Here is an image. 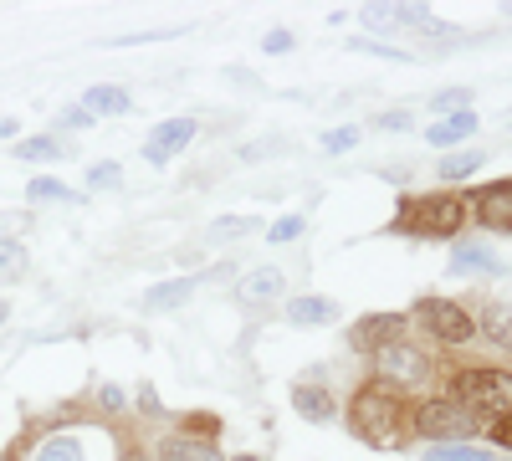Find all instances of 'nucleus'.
<instances>
[{"instance_id": "21", "label": "nucleus", "mask_w": 512, "mask_h": 461, "mask_svg": "<svg viewBox=\"0 0 512 461\" xmlns=\"http://www.w3.org/2000/svg\"><path fill=\"white\" fill-rule=\"evenodd\" d=\"M36 461H82V446L72 436H52V441H41Z\"/></svg>"}, {"instance_id": "10", "label": "nucleus", "mask_w": 512, "mask_h": 461, "mask_svg": "<svg viewBox=\"0 0 512 461\" xmlns=\"http://www.w3.org/2000/svg\"><path fill=\"white\" fill-rule=\"evenodd\" d=\"M400 333V318L395 313H374L364 323H354V349H384Z\"/></svg>"}, {"instance_id": "15", "label": "nucleus", "mask_w": 512, "mask_h": 461, "mask_svg": "<svg viewBox=\"0 0 512 461\" xmlns=\"http://www.w3.org/2000/svg\"><path fill=\"white\" fill-rule=\"evenodd\" d=\"M159 456L164 461H216V451H210L205 441H190V436H169L159 446Z\"/></svg>"}, {"instance_id": "12", "label": "nucleus", "mask_w": 512, "mask_h": 461, "mask_svg": "<svg viewBox=\"0 0 512 461\" xmlns=\"http://www.w3.org/2000/svg\"><path fill=\"white\" fill-rule=\"evenodd\" d=\"M466 134H477V113L472 108H466V113H456V118H441V123H431V134H425V139H431L436 149H451L456 139H466Z\"/></svg>"}, {"instance_id": "24", "label": "nucleus", "mask_w": 512, "mask_h": 461, "mask_svg": "<svg viewBox=\"0 0 512 461\" xmlns=\"http://www.w3.org/2000/svg\"><path fill=\"white\" fill-rule=\"evenodd\" d=\"M425 461H492L482 446H436Z\"/></svg>"}, {"instance_id": "18", "label": "nucleus", "mask_w": 512, "mask_h": 461, "mask_svg": "<svg viewBox=\"0 0 512 461\" xmlns=\"http://www.w3.org/2000/svg\"><path fill=\"white\" fill-rule=\"evenodd\" d=\"M482 328H487L492 344H507V349H512V313H507L502 303H492V308L482 313Z\"/></svg>"}, {"instance_id": "34", "label": "nucleus", "mask_w": 512, "mask_h": 461, "mask_svg": "<svg viewBox=\"0 0 512 461\" xmlns=\"http://www.w3.org/2000/svg\"><path fill=\"white\" fill-rule=\"evenodd\" d=\"M292 47V31H272L267 36V52H287Z\"/></svg>"}, {"instance_id": "22", "label": "nucleus", "mask_w": 512, "mask_h": 461, "mask_svg": "<svg viewBox=\"0 0 512 461\" xmlns=\"http://www.w3.org/2000/svg\"><path fill=\"white\" fill-rule=\"evenodd\" d=\"M26 272V246L0 236V277H21Z\"/></svg>"}, {"instance_id": "2", "label": "nucleus", "mask_w": 512, "mask_h": 461, "mask_svg": "<svg viewBox=\"0 0 512 461\" xmlns=\"http://www.w3.org/2000/svg\"><path fill=\"white\" fill-rule=\"evenodd\" d=\"M456 400L466 415H512V374L507 369H461L456 374Z\"/></svg>"}, {"instance_id": "3", "label": "nucleus", "mask_w": 512, "mask_h": 461, "mask_svg": "<svg viewBox=\"0 0 512 461\" xmlns=\"http://www.w3.org/2000/svg\"><path fill=\"white\" fill-rule=\"evenodd\" d=\"M461 221H466V200L456 195H420L400 205V226L415 236H451L461 231Z\"/></svg>"}, {"instance_id": "4", "label": "nucleus", "mask_w": 512, "mask_h": 461, "mask_svg": "<svg viewBox=\"0 0 512 461\" xmlns=\"http://www.w3.org/2000/svg\"><path fill=\"white\" fill-rule=\"evenodd\" d=\"M415 313H420V323L431 328L436 339H446V344H466V339H472V333H477L472 313H466V308H456L451 298H425V303H420Z\"/></svg>"}, {"instance_id": "11", "label": "nucleus", "mask_w": 512, "mask_h": 461, "mask_svg": "<svg viewBox=\"0 0 512 461\" xmlns=\"http://www.w3.org/2000/svg\"><path fill=\"white\" fill-rule=\"evenodd\" d=\"M195 292V277H175V282H159V287H149L144 292V308L149 313H169V308H180L185 298Z\"/></svg>"}, {"instance_id": "9", "label": "nucleus", "mask_w": 512, "mask_h": 461, "mask_svg": "<svg viewBox=\"0 0 512 461\" xmlns=\"http://www.w3.org/2000/svg\"><path fill=\"white\" fill-rule=\"evenodd\" d=\"M282 287H287V277L277 267H256V272L241 277V298L246 303H272V298H282Z\"/></svg>"}, {"instance_id": "27", "label": "nucleus", "mask_w": 512, "mask_h": 461, "mask_svg": "<svg viewBox=\"0 0 512 461\" xmlns=\"http://www.w3.org/2000/svg\"><path fill=\"white\" fill-rule=\"evenodd\" d=\"M354 144H359V129H354V123H349V129L323 134V149H328V154H344V149H354Z\"/></svg>"}, {"instance_id": "35", "label": "nucleus", "mask_w": 512, "mask_h": 461, "mask_svg": "<svg viewBox=\"0 0 512 461\" xmlns=\"http://www.w3.org/2000/svg\"><path fill=\"white\" fill-rule=\"evenodd\" d=\"M21 134V123L16 118H0V139H16Z\"/></svg>"}, {"instance_id": "30", "label": "nucleus", "mask_w": 512, "mask_h": 461, "mask_svg": "<svg viewBox=\"0 0 512 461\" xmlns=\"http://www.w3.org/2000/svg\"><path fill=\"white\" fill-rule=\"evenodd\" d=\"M297 231H303V216H287V221H277V226H272L267 236H272V241H292Z\"/></svg>"}, {"instance_id": "26", "label": "nucleus", "mask_w": 512, "mask_h": 461, "mask_svg": "<svg viewBox=\"0 0 512 461\" xmlns=\"http://www.w3.org/2000/svg\"><path fill=\"white\" fill-rule=\"evenodd\" d=\"M118 180H123V170H118L113 159H103V164H93V170H88V185L93 190H118Z\"/></svg>"}, {"instance_id": "13", "label": "nucleus", "mask_w": 512, "mask_h": 461, "mask_svg": "<svg viewBox=\"0 0 512 461\" xmlns=\"http://www.w3.org/2000/svg\"><path fill=\"white\" fill-rule=\"evenodd\" d=\"M82 108H88L93 118H113V113L134 108V98H128L123 88H88V93H82Z\"/></svg>"}, {"instance_id": "33", "label": "nucleus", "mask_w": 512, "mask_h": 461, "mask_svg": "<svg viewBox=\"0 0 512 461\" xmlns=\"http://www.w3.org/2000/svg\"><path fill=\"white\" fill-rule=\"evenodd\" d=\"M379 129H390V134L410 129V113H384V118H379Z\"/></svg>"}, {"instance_id": "16", "label": "nucleus", "mask_w": 512, "mask_h": 461, "mask_svg": "<svg viewBox=\"0 0 512 461\" xmlns=\"http://www.w3.org/2000/svg\"><path fill=\"white\" fill-rule=\"evenodd\" d=\"M292 405L303 410V415H313V421H333V395L318 390V385H303V390L292 395Z\"/></svg>"}, {"instance_id": "25", "label": "nucleus", "mask_w": 512, "mask_h": 461, "mask_svg": "<svg viewBox=\"0 0 512 461\" xmlns=\"http://www.w3.org/2000/svg\"><path fill=\"white\" fill-rule=\"evenodd\" d=\"M246 231H256L251 216H226V221L210 226V236H216V241H236V236H246Z\"/></svg>"}, {"instance_id": "20", "label": "nucleus", "mask_w": 512, "mask_h": 461, "mask_svg": "<svg viewBox=\"0 0 512 461\" xmlns=\"http://www.w3.org/2000/svg\"><path fill=\"white\" fill-rule=\"evenodd\" d=\"M67 149H62V139H21L16 144V159H31V164H41V159H62Z\"/></svg>"}, {"instance_id": "28", "label": "nucleus", "mask_w": 512, "mask_h": 461, "mask_svg": "<svg viewBox=\"0 0 512 461\" xmlns=\"http://www.w3.org/2000/svg\"><path fill=\"white\" fill-rule=\"evenodd\" d=\"M431 113H441V118H456V113H466V93H461V88L441 93V98L431 103Z\"/></svg>"}, {"instance_id": "6", "label": "nucleus", "mask_w": 512, "mask_h": 461, "mask_svg": "<svg viewBox=\"0 0 512 461\" xmlns=\"http://www.w3.org/2000/svg\"><path fill=\"white\" fill-rule=\"evenodd\" d=\"M415 426H420V436H431V441H456V436H472L477 421L456 400H431V405H420Z\"/></svg>"}, {"instance_id": "14", "label": "nucleus", "mask_w": 512, "mask_h": 461, "mask_svg": "<svg viewBox=\"0 0 512 461\" xmlns=\"http://www.w3.org/2000/svg\"><path fill=\"white\" fill-rule=\"evenodd\" d=\"M287 318H292V323H333L338 308H333L328 298H292V303H287Z\"/></svg>"}, {"instance_id": "5", "label": "nucleus", "mask_w": 512, "mask_h": 461, "mask_svg": "<svg viewBox=\"0 0 512 461\" xmlns=\"http://www.w3.org/2000/svg\"><path fill=\"white\" fill-rule=\"evenodd\" d=\"M374 364L384 380H400V385H420V380H431V359H425L420 349H410L405 339H390L384 349H374Z\"/></svg>"}, {"instance_id": "8", "label": "nucleus", "mask_w": 512, "mask_h": 461, "mask_svg": "<svg viewBox=\"0 0 512 461\" xmlns=\"http://www.w3.org/2000/svg\"><path fill=\"white\" fill-rule=\"evenodd\" d=\"M190 139H195V118H164L159 129L144 139V159H149V164H164L169 154L185 149Z\"/></svg>"}, {"instance_id": "1", "label": "nucleus", "mask_w": 512, "mask_h": 461, "mask_svg": "<svg viewBox=\"0 0 512 461\" xmlns=\"http://www.w3.org/2000/svg\"><path fill=\"white\" fill-rule=\"evenodd\" d=\"M349 426L369 441V446H400L405 441V410L390 390H364L349 410Z\"/></svg>"}, {"instance_id": "23", "label": "nucleus", "mask_w": 512, "mask_h": 461, "mask_svg": "<svg viewBox=\"0 0 512 461\" xmlns=\"http://www.w3.org/2000/svg\"><path fill=\"white\" fill-rule=\"evenodd\" d=\"M26 200H31V205H41V200H72V190H67L62 180H31V185H26Z\"/></svg>"}, {"instance_id": "32", "label": "nucleus", "mask_w": 512, "mask_h": 461, "mask_svg": "<svg viewBox=\"0 0 512 461\" xmlns=\"http://www.w3.org/2000/svg\"><path fill=\"white\" fill-rule=\"evenodd\" d=\"M492 441H497L502 451H512V415H502V421L492 426Z\"/></svg>"}, {"instance_id": "7", "label": "nucleus", "mask_w": 512, "mask_h": 461, "mask_svg": "<svg viewBox=\"0 0 512 461\" xmlns=\"http://www.w3.org/2000/svg\"><path fill=\"white\" fill-rule=\"evenodd\" d=\"M472 211H477V221H482L487 231H512V180L482 185Z\"/></svg>"}, {"instance_id": "29", "label": "nucleus", "mask_w": 512, "mask_h": 461, "mask_svg": "<svg viewBox=\"0 0 512 461\" xmlns=\"http://www.w3.org/2000/svg\"><path fill=\"white\" fill-rule=\"evenodd\" d=\"M364 21H369L374 31H395V16H390V6H364Z\"/></svg>"}, {"instance_id": "19", "label": "nucleus", "mask_w": 512, "mask_h": 461, "mask_svg": "<svg viewBox=\"0 0 512 461\" xmlns=\"http://www.w3.org/2000/svg\"><path fill=\"white\" fill-rule=\"evenodd\" d=\"M482 170V154L477 149H461V154H446L441 159V175L446 180H466V175H477Z\"/></svg>"}, {"instance_id": "37", "label": "nucleus", "mask_w": 512, "mask_h": 461, "mask_svg": "<svg viewBox=\"0 0 512 461\" xmlns=\"http://www.w3.org/2000/svg\"><path fill=\"white\" fill-rule=\"evenodd\" d=\"M231 461H256V456H231Z\"/></svg>"}, {"instance_id": "31", "label": "nucleus", "mask_w": 512, "mask_h": 461, "mask_svg": "<svg viewBox=\"0 0 512 461\" xmlns=\"http://www.w3.org/2000/svg\"><path fill=\"white\" fill-rule=\"evenodd\" d=\"M88 123H93L88 108H67V113H62V129H88Z\"/></svg>"}, {"instance_id": "17", "label": "nucleus", "mask_w": 512, "mask_h": 461, "mask_svg": "<svg viewBox=\"0 0 512 461\" xmlns=\"http://www.w3.org/2000/svg\"><path fill=\"white\" fill-rule=\"evenodd\" d=\"M451 267H456V272H472V267H477V272H502V262L492 257L487 246H456V262H451Z\"/></svg>"}, {"instance_id": "36", "label": "nucleus", "mask_w": 512, "mask_h": 461, "mask_svg": "<svg viewBox=\"0 0 512 461\" xmlns=\"http://www.w3.org/2000/svg\"><path fill=\"white\" fill-rule=\"evenodd\" d=\"M6 318H11V303H6V298H0V323H6Z\"/></svg>"}]
</instances>
